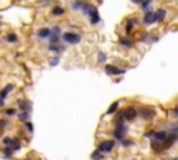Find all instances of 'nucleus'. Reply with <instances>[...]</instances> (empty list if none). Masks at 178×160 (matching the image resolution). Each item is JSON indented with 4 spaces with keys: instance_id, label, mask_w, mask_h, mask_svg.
<instances>
[{
    "instance_id": "2eb2a0df",
    "label": "nucleus",
    "mask_w": 178,
    "mask_h": 160,
    "mask_svg": "<svg viewBox=\"0 0 178 160\" xmlns=\"http://www.w3.org/2000/svg\"><path fill=\"white\" fill-rule=\"evenodd\" d=\"M13 88H14L13 85H7V86H6V88H4L3 91L0 92V99H4V97H7V95L13 91Z\"/></svg>"
},
{
    "instance_id": "9b49d317",
    "label": "nucleus",
    "mask_w": 178,
    "mask_h": 160,
    "mask_svg": "<svg viewBox=\"0 0 178 160\" xmlns=\"http://www.w3.org/2000/svg\"><path fill=\"white\" fill-rule=\"evenodd\" d=\"M150 148L153 149L156 153H160L163 152V148H162V142H157V141H150Z\"/></svg>"
},
{
    "instance_id": "b1692460",
    "label": "nucleus",
    "mask_w": 178,
    "mask_h": 160,
    "mask_svg": "<svg viewBox=\"0 0 178 160\" xmlns=\"http://www.w3.org/2000/svg\"><path fill=\"white\" fill-rule=\"evenodd\" d=\"M53 13V16H63L64 14V8H61V7H54L52 10Z\"/></svg>"
},
{
    "instance_id": "393cba45",
    "label": "nucleus",
    "mask_w": 178,
    "mask_h": 160,
    "mask_svg": "<svg viewBox=\"0 0 178 160\" xmlns=\"http://www.w3.org/2000/svg\"><path fill=\"white\" fill-rule=\"evenodd\" d=\"M82 4H84V1L82 0H75L71 6H73V10H79V8L82 7Z\"/></svg>"
},
{
    "instance_id": "4be33fe9",
    "label": "nucleus",
    "mask_w": 178,
    "mask_h": 160,
    "mask_svg": "<svg viewBox=\"0 0 178 160\" xmlns=\"http://www.w3.org/2000/svg\"><path fill=\"white\" fill-rule=\"evenodd\" d=\"M120 43L122 45V46H132V40L130 39V38H122V39H120Z\"/></svg>"
},
{
    "instance_id": "f8f14e48",
    "label": "nucleus",
    "mask_w": 178,
    "mask_h": 160,
    "mask_svg": "<svg viewBox=\"0 0 178 160\" xmlns=\"http://www.w3.org/2000/svg\"><path fill=\"white\" fill-rule=\"evenodd\" d=\"M93 6L92 4H89V3H84L82 4V7H81V10H82V13L84 14H86V16H90V13L93 11Z\"/></svg>"
},
{
    "instance_id": "f03ea898",
    "label": "nucleus",
    "mask_w": 178,
    "mask_h": 160,
    "mask_svg": "<svg viewBox=\"0 0 178 160\" xmlns=\"http://www.w3.org/2000/svg\"><path fill=\"white\" fill-rule=\"evenodd\" d=\"M63 40H65L67 43L77 45V43H79V40H81V35L73 33V32H65L64 35H63Z\"/></svg>"
},
{
    "instance_id": "f704fd0d",
    "label": "nucleus",
    "mask_w": 178,
    "mask_h": 160,
    "mask_svg": "<svg viewBox=\"0 0 178 160\" xmlns=\"http://www.w3.org/2000/svg\"><path fill=\"white\" fill-rule=\"evenodd\" d=\"M153 134H154V131H148L145 134V136H148V138H152V136H153Z\"/></svg>"
},
{
    "instance_id": "5701e85b",
    "label": "nucleus",
    "mask_w": 178,
    "mask_h": 160,
    "mask_svg": "<svg viewBox=\"0 0 178 160\" xmlns=\"http://www.w3.org/2000/svg\"><path fill=\"white\" fill-rule=\"evenodd\" d=\"M90 159H92V160H102V159H103V155H102L99 150H95V152L92 153Z\"/></svg>"
},
{
    "instance_id": "a878e982",
    "label": "nucleus",
    "mask_w": 178,
    "mask_h": 160,
    "mask_svg": "<svg viewBox=\"0 0 178 160\" xmlns=\"http://www.w3.org/2000/svg\"><path fill=\"white\" fill-rule=\"evenodd\" d=\"M1 152H3V156L6 157V159H10V157L13 156V150H11V149H10V148H6V149H3Z\"/></svg>"
},
{
    "instance_id": "9d476101",
    "label": "nucleus",
    "mask_w": 178,
    "mask_h": 160,
    "mask_svg": "<svg viewBox=\"0 0 178 160\" xmlns=\"http://www.w3.org/2000/svg\"><path fill=\"white\" fill-rule=\"evenodd\" d=\"M90 17H92V20H90V24H92V25L97 24V22L100 21V16H99V13H97V8L96 7L93 8V11L90 13Z\"/></svg>"
},
{
    "instance_id": "cd10ccee",
    "label": "nucleus",
    "mask_w": 178,
    "mask_h": 160,
    "mask_svg": "<svg viewBox=\"0 0 178 160\" xmlns=\"http://www.w3.org/2000/svg\"><path fill=\"white\" fill-rule=\"evenodd\" d=\"M170 131L173 134H177L178 135V123H171L170 124Z\"/></svg>"
},
{
    "instance_id": "473e14b6",
    "label": "nucleus",
    "mask_w": 178,
    "mask_h": 160,
    "mask_svg": "<svg viewBox=\"0 0 178 160\" xmlns=\"http://www.w3.org/2000/svg\"><path fill=\"white\" fill-rule=\"evenodd\" d=\"M27 129H28L29 132H32L33 131V125L31 124V123H27Z\"/></svg>"
},
{
    "instance_id": "7c9ffc66",
    "label": "nucleus",
    "mask_w": 178,
    "mask_h": 160,
    "mask_svg": "<svg viewBox=\"0 0 178 160\" xmlns=\"http://www.w3.org/2000/svg\"><path fill=\"white\" fill-rule=\"evenodd\" d=\"M122 145H124V146H131V145H132V141H130V139H122Z\"/></svg>"
},
{
    "instance_id": "c85d7f7f",
    "label": "nucleus",
    "mask_w": 178,
    "mask_h": 160,
    "mask_svg": "<svg viewBox=\"0 0 178 160\" xmlns=\"http://www.w3.org/2000/svg\"><path fill=\"white\" fill-rule=\"evenodd\" d=\"M134 24H135V21H134L132 18H131V20H128V22H127V29H125V31L128 32V33H130V32L132 31V27H134Z\"/></svg>"
},
{
    "instance_id": "bb28decb",
    "label": "nucleus",
    "mask_w": 178,
    "mask_h": 160,
    "mask_svg": "<svg viewBox=\"0 0 178 160\" xmlns=\"http://www.w3.org/2000/svg\"><path fill=\"white\" fill-rule=\"evenodd\" d=\"M106 60H107V56H106V54H105V53H103V52H100V53H99V54H97V63H105V61Z\"/></svg>"
},
{
    "instance_id": "ddd939ff",
    "label": "nucleus",
    "mask_w": 178,
    "mask_h": 160,
    "mask_svg": "<svg viewBox=\"0 0 178 160\" xmlns=\"http://www.w3.org/2000/svg\"><path fill=\"white\" fill-rule=\"evenodd\" d=\"M164 17H166V10H162V8H160V10H157V11L154 13V20H156V22H157V21H162Z\"/></svg>"
},
{
    "instance_id": "39448f33",
    "label": "nucleus",
    "mask_w": 178,
    "mask_h": 160,
    "mask_svg": "<svg viewBox=\"0 0 178 160\" xmlns=\"http://www.w3.org/2000/svg\"><path fill=\"white\" fill-rule=\"evenodd\" d=\"M128 128H127L125 124H120V125H116V131H114V136L117 138L118 141H122L124 139V135L127 134Z\"/></svg>"
},
{
    "instance_id": "6e6552de",
    "label": "nucleus",
    "mask_w": 178,
    "mask_h": 160,
    "mask_svg": "<svg viewBox=\"0 0 178 160\" xmlns=\"http://www.w3.org/2000/svg\"><path fill=\"white\" fill-rule=\"evenodd\" d=\"M168 134L170 132L168 131H157V132H154L153 134V136H152V141H157V142H163V141L166 139L167 136H168Z\"/></svg>"
},
{
    "instance_id": "f257e3e1",
    "label": "nucleus",
    "mask_w": 178,
    "mask_h": 160,
    "mask_svg": "<svg viewBox=\"0 0 178 160\" xmlns=\"http://www.w3.org/2000/svg\"><path fill=\"white\" fill-rule=\"evenodd\" d=\"M114 145H116V142H114L113 139H107V141H103L99 146H97V150L100 153H109L111 152L114 149Z\"/></svg>"
},
{
    "instance_id": "a211bd4d",
    "label": "nucleus",
    "mask_w": 178,
    "mask_h": 160,
    "mask_svg": "<svg viewBox=\"0 0 178 160\" xmlns=\"http://www.w3.org/2000/svg\"><path fill=\"white\" fill-rule=\"evenodd\" d=\"M17 33H14V32H11V33H8L7 36H6V40L7 42H10V43H14V42H17Z\"/></svg>"
},
{
    "instance_id": "6ab92c4d",
    "label": "nucleus",
    "mask_w": 178,
    "mask_h": 160,
    "mask_svg": "<svg viewBox=\"0 0 178 160\" xmlns=\"http://www.w3.org/2000/svg\"><path fill=\"white\" fill-rule=\"evenodd\" d=\"M118 110V102H114L111 106H110V109L107 110V114H113V113H116Z\"/></svg>"
},
{
    "instance_id": "4c0bfd02",
    "label": "nucleus",
    "mask_w": 178,
    "mask_h": 160,
    "mask_svg": "<svg viewBox=\"0 0 178 160\" xmlns=\"http://www.w3.org/2000/svg\"><path fill=\"white\" fill-rule=\"evenodd\" d=\"M3 104H4V102H3V99H0V107H3Z\"/></svg>"
},
{
    "instance_id": "423d86ee",
    "label": "nucleus",
    "mask_w": 178,
    "mask_h": 160,
    "mask_svg": "<svg viewBox=\"0 0 178 160\" xmlns=\"http://www.w3.org/2000/svg\"><path fill=\"white\" fill-rule=\"evenodd\" d=\"M122 116H124V120H128V121H132L136 118L138 116V112L135 110L134 107H128L122 112Z\"/></svg>"
},
{
    "instance_id": "dca6fc26",
    "label": "nucleus",
    "mask_w": 178,
    "mask_h": 160,
    "mask_svg": "<svg viewBox=\"0 0 178 160\" xmlns=\"http://www.w3.org/2000/svg\"><path fill=\"white\" fill-rule=\"evenodd\" d=\"M49 35H50V28H42L38 32L39 38H49Z\"/></svg>"
},
{
    "instance_id": "c756f323",
    "label": "nucleus",
    "mask_w": 178,
    "mask_h": 160,
    "mask_svg": "<svg viewBox=\"0 0 178 160\" xmlns=\"http://www.w3.org/2000/svg\"><path fill=\"white\" fill-rule=\"evenodd\" d=\"M6 114H7V116H13V114H16V109H7V110H6Z\"/></svg>"
},
{
    "instance_id": "2f4dec72",
    "label": "nucleus",
    "mask_w": 178,
    "mask_h": 160,
    "mask_svg": "<svg viewBox=\"0 0 178 160\" xmlns=\"http://www.w3.org/2000/svg\"><path fill=\"white\" fill-rule=\"evenodd\" d=\"M10 142H11V138H8V136H6V138L3 139V144H4V145H7V146L10 145Z\"/></svg>"
},
{
    "instance_id": "72a5a7b5",
    "label": "nucleus",
    "mask_w": 178,
    "mask_h": 160,
    "mask_svg": "<svg viewBox=\"0 0 178 160\" xmlns=\"http://www.w3.org/2000/svg\"><path fill=\"white\" fill-rule=\"evenodd\" d=\"M57 63H59V57H54V59L50 61V64H52V65H57Z\"/></svg>"
},
{
    "instance_id": "c9c22d12",
    "label": "nucleus",
    "mask_w": 178,
    "mask_h": 160,
    "mask_svg": "<svg viewBox=\"0 0 178 160\" xmlns=\"http://www.w3.org/2000/svg\"><path fill=\"white\" fill-rule=\"evenodd\" d=\"M131 1H132V3H135V4H139V6L143 3V0H131Z\"/></svg>"
},
{
    "instance_id": "4468645a",
    "label": "nucleus",
    "mask_w": 178,
    "mask_h": 160,
    "mask_svg": "<svg viewBox=\"0 0 178 160\" xmlns=\"http://www.w3.org/2000/svg\"><path fill=\"white\" fill-rule=\"evenodd\" d=\"M8 148L11 149V150H18L21 148V142L18 139H11L10 145H8Z\"/></svg>"
},
{
    "instance_id": "20e7f679",
    "label": "nucleus",
    "mask_w": 178,
    "mask_h": 160,
    "mask_svg": "<svg viewBox=\"0 0 178 160\" xmlns=\"http://www.w3.org/2000/svg\"><path fill=\"white\" fill-rule=\"evenodd\" d=\"M138 113H139V116H141L143 120H146V121H150L154 117V112L150 107H141Z\"/></svg>"
},
{
    "instance_id": "58836bf2",
    "label": "nucleus",
    "mask_w": 178,
    "mask_h": 160,
    "mask_svg": "<svg viewBox=\"0 0 178 160\" xmlns=\"http://www.w3.org/2000/svg\"><path fill=\"white\" fill-rule=\"evenodd\" d=\"M173 160H178V159H177V157H174V159H173Z\"/></svg>"
},
{
    "instance_id": "0eeeda50",
    "label": "nucleus",
    "mask_w": 178,
    "mask_h": 160,
    "mask_svg": "<svg viewBox=\"0 0 178 160\" xmlns=\"http://www.w3.org/2000/svg\"><path fill=\"white\" fill-rule=\"evenodd\" d=\"M105 71L106 74H109V75H120V74H124V70H120V68H117L116 65H111V64H107L105 67Z\"/></svg>"
},
{
    "instance_id": "aec40b11",
    "label": "nucleus",
    "mask_w": 178,
    "mask_h": 160,
    "mask_svg": "<svg viewBox=\"0 0 178 160\" xmlns=\"http://www.w3.org/2000/svg\"><path fill=\"white\" fill-rule=\"evenodd\" d=\"M49 50H50V52H54V53H59V52H63L64 48H60V46H57V45H50V46H49Z\"/></svg>"
},
{
    "instance_id": "1a4fd4ad",
    "label": "nucleus",
    "mask_w": 178,
    "mask_h": 160,
    "mask_svg": "<svg viewBox=\"0 0 178 160\" xmlns=\"http://www.w3.org/2000/svg\"><path fill=\"white\" fill-rule=\"evenodd\" d=\"M153 22H156V20H154V13H152V11L146 13L145 18H143V24L150 25V24H153Z\"/></svg>"
},
{
    "instance_id": "412c9836",
    "label": "nucleus",
    "mask_w": 178,
    "mask_h": 160,
    "mask_svg": "<svg viewBox=\"0 0 178 160\" xmlns=\"http://www.w3.org/2000/svg\"><path fill=\"white\" fill-rule=\"evenodd\" d=\"M18 118H20L21 121H27V123H28V120H29V113H28V112L20 113V114H18Z\"/></svg>"
},
{
    "instance_id": "f3484780",
    "label": "nucleus",
    "mask_w": 178,
    "mask_h": 160,
    "mask_svg": "<svg viewBox=\"0 0 178 160\" xmlns=\"http://www.w3.org/2000/svg\"><path fill=\"white\" fill-rule=\"evenodd\" d=\"M18 106H20L21 110L27 112V110H28V106H29V102L28 100H18Z\"/></svg>"
},
{
    "instance_id": "7ed1b4c3",
    "label": "nucleus",
    "mask_w": 178,
    "mask_h": 160,
    "mask_svg": "<svg viewBox=\"0 0 178 160\" xmlns=\"http://www.w3.org/2000/svg\"><path fill=\"white\" fill-rule=\"evenodd\" d=\"M60 39V28L59 27H53L50 28V35H49V42L50 45H57Z\"/></svg>"
},
{
    "instance_id": "e433bc0d",
    "label": "nucleus",
    "mask_w": 178,
    "mask_h": 160,
    "mask_svg": "<svg viewBox=\"0 0 178 160\" xmlns=\"http://www.w3.org/2000/svg\"><path fill=\"white\" fill-rule=\"evenodd\" d=\"M173 113H174L175 116H177V117H178V107H175V109H174V110H173Z\"/></svg>"
}]
</instances>
